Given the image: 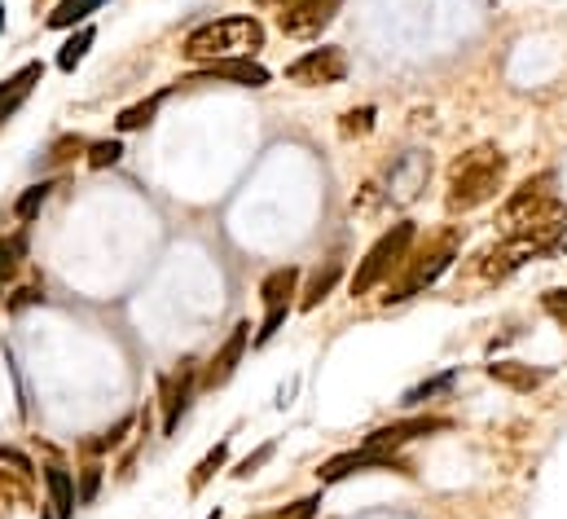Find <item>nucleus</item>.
<instances>
[{
	"label": "nucleus",
	"instance_id": "obj_1",
	"mask_svg": "<svg viewBox=\"0 0 567 519\" xmlns=\"http://www.w3.org/2000/svg\"><path fill=\"white\" fill-rule=\"evenodd\" d=\"M550 185H554V172L528 176V181L502 203V238L532 251V256L550 251L567 229V207Z\"/></svg>",
	"mask_w": 567,
	"mask_h": 519
},
{
	"label": "nucleus",
	"instance_id": "obj_2",
	"mask_svg": "<svg viewBox=\"0 0 567 519\" xmlns=\"http://www.w3.org/2000/svg\"><path fill=\"white\" fill-rule=\"evenodd\" d=\"M264 49V22L255 14H229L194 27L181 40V58L194 66L229 62V58H255Z\"/></svg>",
	"mask_w": 567,
	"mask_h": 519
},
{
	"label": "nucleus",
	"instance_id": "obj_3",
	"mask_svg": "<svg viewBox=\"0 0 567 519\" xmlns=\"http://www.w3.org/2000/svg\"><path fill=\"white\" fill-rule=\"evenodd\" d=\"M502 185H506V154L497 146H475L453 159L444 207H449V216H466L475 207L493 203L502 194Z\"/></svg>",
	"mask_w": 567,
	"mask_h": 519
},
{
	"label": "nucleus",
	"instance_id": "obj_4",
	"mask_svg": "<svg viewBox=\"0 0 567 519\" xmlns=\"http://www.w3.org/2000/svg\"><path fill=\"white\" fill-rule=\"evenodd\" d=\"M414 242H418V225L414 220H396L387 234H378V242L365 251V260H357V273L348 278V295L361 300V295H374L383 282H392L405 260L414 256Z\"/></svg>",
	"mask_w": 567,
	"mask_h": 519
},
{
	"label": "nucleus",
	"instance_id": "obj_5",
	"mask_svg": "<svg viewBox=\"0 0 567 519\" xmlns=\"http://www.w3.org/2000/svg\"><path fill=\"white\" fill-rule=\"evenodd\" d=\"M299 282H304V269L299 264H277L273 273H264L260 282V304H264V322L255 326L251 348H264L277 339V330L286 326L291 308H299Z\"/></svg>",
	"mask_w": 567,
	"mask_h": 519
},
{
	"label": "nucleus",
	"instance_id": "obj_6",
	"mask_svg": "<svg viewBox=\"0 0 567 519\" xmlns=\"http://www.w3.org/2000/svg\"><path fill=\"white\" fill-rule=\"evenodd\" d=\"M453 260H458V242H453V234H444L436 247H427V251H418V256L405 260V269L396 273V282H387L383 304H405V300H414L418 291L436 286L444 273L453 269Z\"/></svg>",
	"mask_w": 567,
	"mask_h": 519
},
{
	"label": "nucleus",
	"instance_id": "obj_7",
	"mask_svg": "<svg viewBox=\"0 0 567 519\" xmlns=\"http://www.w3.org/2000/svg\"><path fill=\"white\" fill-rule=\"evenodd\" d=\"M282 75L299 88H335V84L348 80V53H343L339 44H321V49L299 53Z\"/></svg>",
	"mask_w": 567,
	"mask_h": 519
},
{
	"label": "nucleus",
	"instance_id": "obj_8",
	"mask_svg": "<svg viewBox=\"0 0 567 519\" xmlns=\"http://www.w3.org/2000/svg\"><path fill=\"white\" fill-rule=\"evenodd\" d=\"M361 471H400V476H414V471H409V462L400 458V454H383V449L361 445V449H348V454H335L330 462H321L317 484H321V489H330V484H339V480H348V476H361Z\"/></svg>",
	"mask_w": 567,
	"mask_h": 519
},
{
	"label": "nucleus",
	"instance_id": "obj_9",
	"mask_svg": "<svg viewBox=\"0 0 567 519\" xmlns=\"http://www.w3.org/2000/svg\"><path fill=\"white\" fill-rule=\"evenodd\" d=\"M203 392V366L198 361H185L176 374H163L159 379V405H163V436H172L176 427H181V418L189 414V405H194V396Z\"/></svg>",
	"mask_w": 567,
	"mask_h": 519
},
{
	"label": "nucleus",
	"instance_id": "obj_10",
	"mask_svg": "<svg viewBox=\"0 0 567 519\" xmlns=\"http://www.w3.org/2000/svg\"><path fill=\"white\" fill-rule=\"evenodd\" d=\"M343 0H295V5L277 9V31L286 40H321V31L339 18Z\"/></svg>",
	"mask_w": 567,
	"mask_h": 519
},
{
	"label": "nucleus",
	"instance_id": "obj_11",
	"mask_svg": "<svg viewBox=\"0 0 567 519\" xmlns=\"http://www.w3.org/2000/svg\"><path fill=\"white\" fill-rule=\"evenodd\" d=\"M453 418H440V414H409L400 423H387V427H374L365 436L370 449H383V454H400L409 440H422V436H436V432H449Z\"/></svg>",
	"mask_w": 567,
	"mask_h": 519
},
{
	"label": "nucleus",
	"instance_id": "obj_12",
	"mask_svg": "<svg viewBox=\"0 0 567 519\" xmlns=\"http://www.w3.org/2000/svg\"><path fill=\"white\" fill-rule=\"evenodd\" d=\"M427 181H431V154L405 150L400 159H392V168H387V198H392L396 207H409L427 190Z\"/></svg>",
	"mask_w": 567,
	"mask_h": 519
},
{
	"label": "nucleus",
	"instance_id": "obj_13",
	"mask_svg": "<svg viewBox=\"0 0 567 519\" xmlns=\"http://www.w3.org/2000/svg\"><path fill=\"white\" fill-rule=\"evenodd\" d=\"M251 322H238L229 330V339L220 344L216 352H211V361L203 366V392H216V388H225V383L238 374L242 366V357H247V348H251Z\"/></svg>",
	"mask_w": 567,
	"mask_h": 519
},
{
	"label": "nucleus",
	"instance_id": "obj_14",
	"mask_svg": "<svg viewBox=\"0 0 567 519\" xmlns=\"http://www.w3.org/2000/svg\"><path fill=\"white\" fill-rule=\"evenodd\" d=\"M273 80V71L260 58H229V62H211L198 66L185 84H238V88H264Z\"/></svg>",
	"mask_w": 567,
	"mask_h": 519
},
{
	"label": "nucleus",
	"instance_id": "obj_15",
	"mask_svg": "<svg viewBox=\"0 0 567 519\" xmlns=\"http://www.w3.org/2000/svg\"><path fill=\"white\" fill-rule=\"evenodd\" d=\"M40 84H44V62L40 58L22 62L14 75H5V80H0V128H5L22 106H27V97L36 93Z\"/></svg>",
	"mask_w": 567,
	"mask_h": 519
},
{
	"label": "nucleus",
	"instance_id": "obj_16",
	"mask_svg": "<svg viewBox=\"0 0 567 519\" xmlns=\"http://www.w3.org/2000/svg\"><path fill=\"white\" fill-rule=\"evenodd\" d=\"M532 260V251H524V247H515V242H493V247H484L480 256H475V264H471V273L480 282H506L515 269H524V264Z\"/></svg>",
	"mask_w": 567,
	"mask_h": 519
},
{
	"label": "nucleus",
	"instance_id": "obj_17",
	"mask_svg": "<svg viewBox=\"0 0 567 519\" xmlns=\"http://www.w3.org/2000/svg\"><path fill=\"white\" fill-rule=\"evenodd\" d=\"M44 489H49V506L58 519H75V511H80V493H75V471L62 467V462H49V467L40 471Z\"/></svg>",
	"mask_w": 567,
	"mask_h": 519
},
{
	"label": "nucleus",
	"instance_id": "obj_18",
	"mask_svg": "<svg viewBox=\"0 0 567 519\" xmlns=\"http://www.w3.org/2000/svg\"><path fill=\"white\" fill-rule=\"evenodd\" d=\"M484 374H488L493 383H502V388H510V392L524 396V392H537L554 370H550V366H541V370H537V366H528V361H493V366H484Z\"/></svg>",
	"mask_w": 567,
	"mask_h": 519
},
{
	"label": "nucleus",
	"instance_id": "obj_19",
	"mask_svg": "<svg viewBox=\"0 0 567 519\" xmlns=\"http://www.w3.org/2000/svg\"><path fill=\"white\" fill-rule=\"evenodd\" d=\"M339 278H343V260H326L321 269H313V278H308V286L299 291V313H313L317 304H326L330 295H335Z\"/></svg>",
	"mask_w": 567,
	"mask_h": 519
},
{
	"label": "nucleus",
	"instance_id": "obj_20",
	"mask_svg": "<svg viewBox=\"0 0 567 519\" xmlns=\"http://www.w3.org/2000/svg\"><path fill=\"white\" fill-rule=\"evenodd\" d=\"M172 97V88H159V93H150V97H141L137 106H124L119 110V119H115V132L124 137V132H146L154 124V115H159V106Z\"/></svg>",
	"mask_w": 567,
	"mask_h": 519
},
{
	"label": "nucleus",
	"instance_id": "obj_21",
	"mask_svg": "<svg viewBox=\"0 0 567 519\" xmlns=\"http://www.w3.org/2000/svg\"><path fill=\"white\" fill-rule=\"evenodd\" d=\"M229 449H233V432H229V436H220L216 445H211L207 454H203V462H198V467L189 471V493H203L207 484H211V480L220 476V471L229 467Z\"/></svg>",
	"mask_w": 567,
	"mask_h": 519
},
{
	"label": "nucleus",
	"instance_id": "obj_22",
	"mask_svg": "<svg viewBox=\"0 0 567 519\" xmlns=\"http://www.w3.org/2000/svg\"><path fill=\"white\" fill-rule=\"evenodd\" d=\"M102 5L106 0H58L53 14H44V27L49 31H75V27H84Z\"/></svg>",
	"mask_w": 567,
	"mask_h": 519
},
{
	"label": "nucleus",
	"instance_id": "obj_23",
	"mask_svg": "<svg viewBox=\"0 0 567 519\" xmlns=\"http://www.w3.org/2000/svg\"><path fill=\"white\" fill-rule=\"evenodd\" d=\"M93 44H97V27H93V22H84V27H75L71 36L62 40L58 58H53V62H58V71H62V75H75V71H80V62L88 58V49H93Z\"/></svg>",
	"mask_w": 567,
	"mask_h": 519
},
{
	"label": "nucleus",
	"instance_id": "obj_24",
	"mask_svg": "<svg viewBox=\"0 0 567 519\" xmlns=\"http://www.w3.org/2000/svg\"><path fill=\"white\" fill-rule=\"evenodd\" d=\"M62 185V176H44V181L36 185H27V190L18 194V203H14V216H18V225H31V220L40 216V207L53 198V190Z\"/></svg>",
	"mask_w": 567,
	"mask_h": 519
},
{
	"label": "nucleus",
	"instance_id": "obj_25",
	"mask_svg": "<svg viewBox=\"0 0 567 519\" xmlns=\"http://www.w3.org/2000/svg\"><path fill=\"white\" fill-rule=\"evenodd\" d=\"M462 379V370L453 366V370H444V374H436V379H422L418 388H409L405 396H400V405H405V410H418V405H427L431 396H440V392H449L453 383Z\"/></svg>",
	"mask_w": 567,
	"mask_h": 519
},
{
	"label": "nucleus",
	"instance_id": "obj_26",
	"mask_svg": "<svg viewBox=\"0 0 567 519\" xmlns=\"http://www.w3.org/2000/svg\"><path fill=\"white\" fill-rule=\"evenodd\" d=\"M22 260H27V229H18V234L0 238V286L18 278Z\"/></svg>",
	"mask_w": 567,
	"mask_h": 519
},
{
	"label": "nucleus",
	"instance_id": "obj_27",
	"mask_svg": "<svg viewBox=\"0 0 567 519\" xmlns=\"http://www.w3.org/2000/svg\"><path fill=\"white\" fill-rule=\"evenodd\" d=\"M124 159V141L119 137H102V141H88V154H84V163L93 172H106V168H115V163Z\"/></svg>",
	"mask_w": 567,
	"mask_h": 519
},
{
	"label": "nucleus",
	"instance_id": "obj_28",
	"mask_svg": "<svg viewBox=\"0 0 567 519\" xmlns=\"http://www.w3.org/2000/svg\"><path fill=\"white\" fill-rule=\"evenodd\" d=\"M80 154H88V141H84V137H75V132H66V137L53 141L49 154H44L36 168H58V163H71V159H80Z\"/></svg>",
	"mask_w": 567,
	"mask_h": 519
},
{
	"label": "nucleus",
	"instance_id": "obj_29",
	"mask_svg": "<svg viewBox=\"0 0 567 519\" xmlns=\"http://www.w3.org/2000/svg\"><path fill=\"white\" fill-rule=\"evenodd\" d=\"M102 480H106V467L102 462H84L80 471H75V493H80V506H93L97 493H102Z\"/></svg>",
	"mask_w": 567,
	"mask_h": 519
},
{
	"label": "nucleus",
	"instance_id": "obj_30",
	"mask_svg": "<svg viewBox=\"0 0 567 519\" xmlns=\"http://www.w3.org/2000/svg\"><path fill=\"white\" fill-rule=\"evenodd\" d=\"M132 423H137V418H132V414H128V418H119V423L110 427V432H102L97 440H88V445H84V454H93V458H102V454H115V449H119V445H124V440H128Z\"/></svg>",
	"mask_w": 567,
	"mask_h": 519
},
{
	"label": "nucleus",
	"instance_id": "obj_31",
	"mask_svg": "<svg viewBox=\"0 0 567 519\" xmlns=\"http://www.w3.org/2000/svg\"><path fill=\"white\" fill-rule=\"evenodd\" d=\"M273 454H277V440H264V445H260V449H251V454L242 458L238 467L229 471V476H233V480H251V476H260V471L273 462Z\"/></svg>",
	"mask_w": 567,
	"mask_h": 519
},
{
	"label": "nucleus",
	"instance_id": "obj_32",
	"mask_svg": "<svg viewBox=\"0 0 567 519\" xmlns=\"http://www.w3.org/2000/svg\"><path fill=\"white\" fill-rule=\"evenodd\" d=\"M374 119H378L374 106H352V110H343L339 132L343 137H365V132H374Z\"/></svg>",
	"mask_w": 567,
	"mask_h": 519
},
{
	"label": "nucleus",
	"instance_id": "obj_33",
	"mask_svg": "<svg viewBox=\"0 0 567 519\" xmlns=\"http://www.w3.org/2000/svg\"><path fill=\"white\" fill-rule=\"evenodd\" d=\"M321 511V493H313V498H299V502H291V506H282L273 519H313Z\"/></svg>",
	"mask_w": 567,
	"mask_h": 519
},
{
	"label": "nucleus",
	"instance_id": "obj_34",
	"mask_svg": "<svg viewBox=\"0 0 567 519\" xmlns=\"http://www.w3.org/2000/svg\"><path fill=\"white\" fill-rule=\"evenodd\" d=\"M541 308H546L554 322L567 330V291H546V295H541Z\"/></svg>",
	"mask_w": 567,
	"mask_h": 519
},
{
	"label": "nucleus",
	"instance_id": "obj_35",
	"mask_svg": "<svg viewBox=\"0 0 567 519\" xmlns=\"http://www.w3.org/2000/svg\"><path fill=\"white\" fill-rule=\"evenodd\" d=\"M0 462H14V467L22 471V476H36V471H31V462L18 454V449H9V445H0Z\"/></svg>",
	"mask_w": 567,
	"mask_h": 519
},
{
	"label": "nucleus",
	"instance_id": "obj_36",
	"mask_svg": "<svg viewBox=\"0 0 567 519\" xmlns=\"http://www.w3.org/2000/svg\"><path fill=\"white\" fill-rule=\"evenodd\" d=\"M40 300H44L40 286H27V291H18L14 300H9V308H27V304H40Z\"/></svg>",
	"mask_w": 567,
	"mask_h": 519
},
{
	"label": "nucleus",
	"instance_id": "obj_37",
	"mask_svg": "<svg viewBox=\"0 0 567 519\" xmlns=\"http://www.w3.org/2000/svg\"><path fill=\"white\" fill-rule=\"evenodd\" d=\"M295 392H299V379H291V383H282V388H277V410H286V405H291L295 401Z\"/></svg>",
	"mask_w": 567,
	"mask_h": 519
},
{
	"label": "nucleus",
	"instance_id": "obj_38",
	"mask_svg": "<svg viewBox=\"0 0 567 519\" xmlns=\"http://www.w3.org/2000/svg\"><path fill=\"white\" fill-rule=\"evenodd\" d=\"M255 5H277V9H286V5H295V0H255Z\"/></svg>",
	"mask_w": 567,
	"mask_h": 519
},
{
	"label": "nucleus",
	"instance_id": "obj_39",
	"mask_svg": "<svg viewBox=\"0 0 567 519\" xmlns=\"http://www.w3.org/2000/svg\"><path fill=\"white\" fill-rule=\"evenodd\" d=\"M5 14L9 9H5V0H0V40H5Z\"/></svg>",
	"mask_w": 567,
	"mask_h": 519
},
{
	"label": "nucleus",
	"instance_id": "obj_40",
	"mask_svg": "<svg viewBox=\"0 0 567 519\" xmlns=\"http://www.w3.org/2000/svg\"><path fill=\"white\" fill-rule=\"evenodd\" d=\"M40 519H58V515H53V506H49V511H44V506H40Z\"/></svg>",
	"mask_w": 567,
	"mask_h": 519
},
{
	"label": "nucleus",
	"instance_id": "obj_41",
	"mask_svg": "<svg viewBox=\"0 0 567 519\" xmlns=\"http://www.w3.org/2000/svg\"><path fill=\"white\" fill-rule=\"evenodd\" d=\"M207 519H220V506H216V511H211V515H207Z\"/></svg>",
	"mask_w": 567,
	"mask_h": 519
},
{
	"label": "nucleus",
	"instance_id": "obj_42",
	"mask_svg": "<svg viewBox=\"0 0 567 519\" xmlns=\"http://www.w3.org/2000/svg\"><path fill=\"white\" fill-rule=\"evenodd\" d=\"M559 247H563V251H567V234H563V242H559Z\"/></svg>",
	"mask_w": 567,
	"mask_h": 519
},
{
	"label": "nucleus",
	"instance_id": "obj_43",
	"mask_svg": "<svg viewBox=\"0 0 567 519\" xmlns=\"http://www.w3.org/2000/svg\"><path fill=\"white\" fill-rule=\"evenodd\" d=\"M0 291H5V286H0ZM0 304H5V295H0Z\"/></svg>",
	"mask_w": 567,
	"mask_h": 519
},
{
	"label": "nucleus",
	"instance_id": "obj_44",
	"mask_svg": "<svg viewBox=\"0 0 567 519\" xmlns=\"http://www.w3.org/2000/svg\"><path fill=\"white\" fill-rule=\"evenodd\" d=\"M269 519H273V515H269Z\"/></svg>",
	"mask_w": 567,
	"mask_h": 519
}]
</instances>
